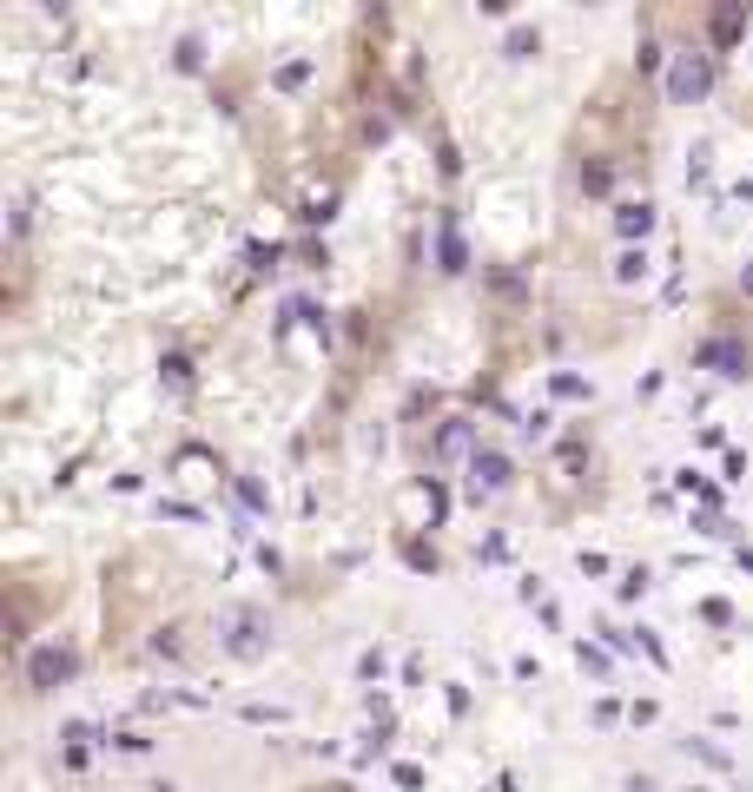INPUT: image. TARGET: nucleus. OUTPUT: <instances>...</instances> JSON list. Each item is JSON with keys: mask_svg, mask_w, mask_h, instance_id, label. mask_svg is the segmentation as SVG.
<instances>
[{"mask_svg": "<svg viewBox=\"0 0 753 792\" xmlns=\"http://www.w3.org/2000/svg\"><path fill=\"white\" fill-rule=\"evenodd\" d=\"M647 126H654V106H647L641 80L628 67L602 73V87L582 100V120L569 126V145H562L569 185L589 199H609L615 179H628L634 165L647 172Z\"/></svg>", "mask_w": 753, "mask_h": 792, "instance_id": "1", "label": "nucleus"}, {"mask_svg": "<svg viewBox=\"0 0 753 792\" xmlns=\"http://www.w3.org/2000/svg\"><path fill=\"white\" fill-rule=\"evenodd\" d=\"M67 568L53 561H7V648H33L40 628L67 608Z\"/></svg>", "mask_w": 753, "mask_h": 792, "instance_id": "2", "label": "nucleus"}]
</instances>
